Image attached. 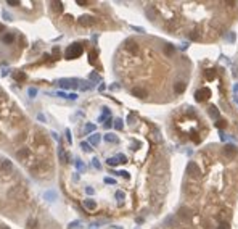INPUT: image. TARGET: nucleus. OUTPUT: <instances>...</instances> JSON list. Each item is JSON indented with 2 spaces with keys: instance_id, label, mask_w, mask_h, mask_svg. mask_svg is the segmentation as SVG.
I'll use <instances>...</instances> for the list:
<instances>
[{
  "instance_id": "39448f33",
  "label": "nucleus",
  "mask_w": 238,
  "mask_h": 229,
  "mask_svg": "<svg viewBox=\"0 0 238 229\" xmlns=\"http://www.w3.org/2000/svg\"><path fill=\"white\" fill-rule=\"evenodd\" d=\"M27 48V37L16 27L0 23V63L18 61Z\"/></svg>"
},
{
  "instance_id": "9b49d317",
  "label": "nucleus",
  "mask_w": 238,
  "mask_h": 229,
  "mask_svg": "<svg viewBox=\"0 0 238 229\" xmlns=\"http://www.w3.org/2000/svg\"><path fill=\"white\" fill-rule=\"evenodd\" d=\"M208 113H209V116H211V118L219 119V110L216 108V106H209V108H208Z\"/></svg>"
},
{
  "instance_id": "f257e3e1",
  "label": "nucleus",
  "mask_w": 238,
  "mask_h": 229,
  "mask_svg": "<svg viewBox=\"0 0 238 229\" xmlns=\"http://www.w3.org/2000/svg\"><path fill=\"white\" fill-rule=\"evenodd\" d=\"M0 152L27 173V177L48 184L57 174V153L50 132L36 124L0 85Z\"/></svg>"
},
{
  "instance_id": "4468645a",
  "label": "nucleus",
  "mask_w": 238,
  "mask_h": 229,
  "mask_svg": "<svg viewBox=\"0 0 238 229\" xmlns=\"http://www.w3.org/2000/svg\"><path fill=\"white\" fill-rule=\"evenodd\" d=\"M216 229H230L228 221H224V223H219L217 226H216Z\"/></svg>"
},
{
  "instance_id": "6e6552de",
  "label": "nucleus",
  "mask_w": 238,
  "mask_h": 229,
  "mask_svg": "<svg viewBox=\"0 0 238 229\" xmlns=\"http://www.w3.org/2000/svg\"><path fill=\"white\" fill-rule=\"evenodd\" d=\"M211 97V89L209 87H200L196 92H195V98H196V102H206V100Z\"/></svg>"
},
{
  "instance_id": "ddd939ff",
  "label": "nucleus",
  "mask_w": 238,
  "mask_h": 229,
  "mask_svg": "<svg viewBox=\"0 0 238 229\" xmlns=\"http://www.w3.org/2000/svg\"><path fill=\"white\" fill-rule=\"evenodd\" d=\"M216 126H217L219 129H224V127H227V121H225V119H217Z\"/></svg>"
},
{
  "instance_id": "20e7f679",
  "label": "nucleus",
  "mask_w": 238,
  "mask_h": 229,
  "mask_svg": "<svg viewBox=\"0 0 238 229\" xmlns=\"http://www.w3.org/2000/svg\"><path fill=\"white\" fill-rule=\"evenodd\" d=\"M47 10L53 26L68 35H84L117 27L111 8L101 2H48Z\"/></svg>"
},
{
  "instance_id": "7ed1b4c3",
  "label": "nucleus",
  "mask_w": 238,
  "mask_h": 229,
  "mask_svg": "<svg viewBox=\"0 0 238 229\" xmlns=\"http://www.w3.org/2000/svg\"><path fill=\"white\" fill-rule=\"evenodd\" d=\"M0 218L23 229H63L58 219L40 202L29 177L0 152Z\"/></svg>"
},
{
  "instance_id": "dca6fc26",
  "label": "nucleus",
  "mask_w": 238,
  "mask_h": 229,
  "mask_svg": "<svg viewBox=\"0 0 238 229\" xmlns=\"http://www.w3.org/2000/svg\"><path fill=\"white\" fill-rule=\"evenodd\" d=\"M227 40H228V42H235V32H228Z\"/></svg>"
},
{
  "instance_id": "423d86ee",
  "label": "nucleus",
  "mask_w": 238,
  "mask_h": 229,
  "mask_svg": "<svg viewBox=\"0 0 238 229\" xmlns=\"http://www.w3.org/2000/svg\"><path fill=\"white\" fill-rule=\"evenodd\" d=\"M3 10H11L13 15L10 21L13 19H23V21H36L44 15V3L42 2H5Z\"/></svg>"
},
{
  "instance_id": "f8f14e48",
  "label": "nucleus",
  "mask_w": 238,
  "mask_h": 229,
  "mask_svg": "<svg viewBox=\"0 0 238 229\" xmlns=\"http://www.w3.org/2000/svg\"><path fill=\"white\" fill-rule=\"evenodd\" d=\"M204 77L208 81H211L216 77V69H204Z\"/></svg>"
},
{
  "instance_id": "1a4fd4ad",
  "label": "nucleus",
  "mask_w": 238,
  "mask_h": 229,
  "mask_svg": "<svg viewBox=\"0 0 238 229\" xmlns=\"http://www.w3.org/2000/svg\"><path fill=\"white\" fill-rule=\"evenodd\" d=\"M224 155H225V158H235L236 153H238V148L232 144H225V147L222 148Z\"/></svg>"
},
{
  "instance_id": "2eb2a0df",
  "label": "nucleus",
  "mask_w": 238,
  "mask_h": 229,
  "mask_svg": "<svg viewBox=\"0 0 238 229\" xmlns=\"http://www.w3.org/2000/svg\"><path fill=\"white\" fill-rule=\"evenodd\" d=\"M0 229H11V227H10L8 224H6L5 221L2 219V218H0Z\"/></svg>"
},
{
  "instance_id": "f03ea898",
  "label": "nucleus",
  "mask_w": 238,
  "mask_h": 229,
  "mask_svg": "<svg viewBox=\"0 0 238 229\" xmlns=\"http://www.w3.org/2000/svg\"><path fill=\"white\" fill-rule=\"evenodd\" d=\"M176 47L169 42L145 37H127L114 53V74L127 90L143 102H171L174 89L167 61L176 58Z\"/></svg>"
},
{
  "instance_id": "0eeeda50",
  "label": "nucleus",
  "mask_w": 238,
  "mask_h": 229,
  "mask_svg": "<svg viewBox=\"0 0 238 229\" xmlns=\"http://www.w3.org/2000/svg\"><path fill=\"white\" fill-rule=\"evenodd\" d=\"M185 174H187V179H198L201 176V168L196 161H188L187 164V169H185Z\"/></svg>"
},
{
  "instance_id": "9d476101",
  "label": "nucleus",
  "mask_w": 238,
  "mask_h": 229,
  "mask_svg": "<svg viewBox=\"0 0 238 229\" xmlns=\"http://www.w3.org/2000/svg\"><path fill=\"white\" fill-rule=\"evenodd\" d=\"M113 126H114V129H116V131H122L124 127H125V124H124L122 118H116V119H114V124H113Z\"/></svg>"
},
{
  "instance_id": "f3484780",
  "label": "nucleus",
  "mask_w": 238,
  "mask_h": 229,
  "mask_svg": "<svg viewBox=\"0 0 238 229\" xmlns=\"http://www.w3.org/2000/svg\"><path fill=\"white\" fill-rule=\"evenodd\" d=\"M233 90H235V92H238V84H235V87H233Z\"/></svg>"
}]
</instances>
